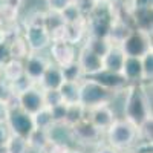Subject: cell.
<instances>
[{"label": "cell", "mask_w": 153, "mask_h": 153, "mask_svg": "<svg viewBox=\"0 0 153 153\" xmlns=\"http://www.w3.org/2000/svg\"><path fill=\"white\" fill-rule=\"evenodd\" d=\"M123 113L127 121L139 126L152 117V94L149 95L147 86H129L123 106Z\"/></svg>", "instance_id": "6da1fadb"}, {"label": "cell", "mask_w": 153, "mask_h": 153, "mask_svg": "<svg viewBox=\"0 0 153 153\" xmlns=\"http://www.w3.org/2000/svg\"><path fill=\"white\" fill-rule=\"evenodd\" d=\"M107 144L117 150H129L138 143V129L126 118H115L112 126L104 132Z\"/></svg>", "instance_id": "7a4b0ae2"}, {"label": "cell", "mask_w": 153, "mask_h": 153, "mask_svg": "<svg viewBox=\"0 0 153 153\" xmlns=\"http://www.w3.org/2000/svg\"><path fill=\"white\" fill-rule=\"evenodd\" d=\"M115 91L103 86L92 76H84L80 81V104L84 109H91L100 104H110Z\"/></svg>", "instance_id": "3957f363"}, {"label": "cell", "mask_w": 153, "mask_h": 153, "mask_svg": "<svg viewBox=\"0 0 153 153\" xmlns=\"http://www.w3.org/2000/svg\"><path fill=\"white\" fill-rule=\"evenodd\" d=\"M68 130H69V138L81 146H98L104 135L87 118H83L81 121L68 127Z\"/></svg>", "instance_id": "277c9868"}, {"label": "cell", "mask_w": 153, "mask_h": 153, "mask_svg": "<svg viewBox=\"0 0 153 153\" xmlns=\"http://www.w3.org/2000/svg\"><path fill=\"white\" fill-rule=\"evenodd\" d=\"M126 55L130 57H143L146 52L152 49V32H146L141 29H135L130 32V35L120 45Z\"/></svg>", "instance_id": "5b68a950"}, {"label": "cell", "mask_w": 153, "mask_h": 153, "mask_svg": "<svg viewBox=\"0 0 153 153\" xmlns=\"http://www.w3.org/2000/svg\"><path fill=\"white\" fill-rule=\"evenodd\" d=\"M23 38L26 40L28 48L31 52H43L46 51L52 42L49 31L45 26H31V25H25L23 29Z\"/></svg>", "instance_id": "8992f818"}, {"label": "cell", "mask_w": 153, "mask_h": 153, "mask_svg": "<svg viewBox=\"0 0 153 153\" xmlns=\"http://www.w3.org/2000/svg\"><path fill=\"white\" fill-rule=\"evenodd\" d=\"M5 121H6V124L9 127L11 133L23 136V138H28V135L34 129L31 115H28L26 112H23L19 107L8 110V115H6V120Z\"/></svg>", "instance_id": "52a82bcc"}, {"label": "cell", "mask_w": 153, "mask_h": 153, "mask_svg": "<svg viewBox=\"0 0 153 153\" xmlns=\"http://www.w3.org/2000/svg\"><path fill=\"white\" fill-rule=\"evenodd\" d=\"M76 63L80 65L84 76H94L103 71V58L92 52L84 45H80L76 49Z\"/></svg>", "instance_id": "ba28073f"}, {"label": "cell", "mask_w": 153, "mask_h": 153, "mask_svg": "<svg viewBox=\"0 0 153 153\" xmlns=\"http://www.w3.org/2000/svg\"><path fill=\"white\" fill-rule=\"evenodd\" d=\"M48 51H49L51 61H52L54 65L60 66V68L76 58V46L66 42V40L51 42Z\"/></svg>", "instance_id": "9c48e42d"}, {"label": "cell", "mask_w": 153, "mask_h": 153, "mask_svg": "<svg viewBox=\"0 0 153 153\" xmlns=\"http://www.w3.org/2000/svg\"><path fill=\"white\" fill-rule=\"evenodd\" d=\"M17 101H19V109L26 112L28 115H34L37 110L45 107L43 104V92L37 84L25 89L20 94H17Z\"/></svg>", "instance_id": "30bf717a"}, {"label": "cell", "mask_w": 153, "mask_h": 153, "mask_svg": "<svg viewBox=\"0 0 153 153\" xmlns=\"http://www.w3.org/2000/svg\"><path fill=\"white\" fill-rule=\"evenodd\" d=\"M86 118L91 121L97 129H100L101 132H106L109 127L112 126V123L117 118L113 107L110 104H100L91 109H86Z\"/></svg>", "instance_id": "8fae6325"}, {"label": "cell", "mask_w": 153, "mask_h": 153, "mask_svg": "<svg viewBox=\"0 0 153 153\" xmlns=\"http://www.w3.org/2000/svg\"><path fill=\"white\" fill-rule=\"evenodd\" d=\"M51 65L49 55H43L42 52H29L28 57L23 60V68H25V75L34 83H38L42 75Z\"/></svg>", "instance_id": "7c38bea8"}, {"label": "cell", "mask_w": 153, "mask_h": 153, "mask_svg": "<svg viewBox=\"0 0 153 153\" xmlns=\"http://www.w3.org/2000/svg\"><path fill=\"white\" fill-rule=\"evenodd\" d=\"M121 75L127 83H141L143 81V68H141V57H130L126 55L123 68H121Z\"/></svg>", "instance_id": "4fadbf2b"}, {"label": "cell", "mask_w": 153, "mask_h": 153, "mask_svg": "<svg viewBox=\"0 0 153 153\" xmlns=\"http://www.w3.org/2000/svg\"><path fill=\"white\" fill-rule=\"evenodd\" d=\"M124 58H126V54L123 48L120 45H112L110 49L106 52V55L103 57V71L121 74Z\"/></svg>", "instance_id": "5bb4252c"}, {"label": "cell", "mask_w": 153, "mask_h": 153, "mask_svg": "<svg viewBox=\"0 0 153 153\" xmlns=\"http://www.w3.org/2000/svg\"><path fill=\"white\" fill-rule=\"evenodd\" d=\"M132 31H133V28L126 20H123V19H112L106 38L112 45H121L126 38L130 35Z\"/></svg>", "instance_id": "9a60e30c"}, {"label": "cell", "mask_w": 153, "mask_h": 153, "mask_svg": "<svg viewBox=\"0 0 153 153\" xmlns=\"http://www.w3.org/2000/svg\"><path fill=\"white\" fill-rule=\"evenodd\" d=\"M63 81H65V78H63V74H61V68L51 61V65L42 75V78L38 80L37 86L40 89H58Z\"/></svg>", "instance_id": "2e32d148"}, {"label": "cell", "mask_w": 153, "mask_h": 153, "mask_svg": "<svg viewBox=\"0 0 153 153\" xmlns=\"http://www.w3.org/2000/svg\"><path fill=\"white\" fill-rule=\"evenodd\" d=\"M29 150L37 152V153H45L48 146L51 144L52 138H51L49 130H42V129H32V132L26 138Z\"/></svg>", "instance_id": "e0dca14e"}, {"label": "cell", "mask_w": 153, "mask_h": 153, "mask_svg": "<svg viewBox=\"0 0 153 153\" xmlns=\"http://www.w3.org/2000/svg\"><path fill=\"white\" fill-rule=\"evenodd\" d=\"M94 80H97L98 83H101L103 86L112 89V91H120V89H124L126 86H129V83H127L124 80V76L121 74H117V72H107V71H101L100 74L94 75L92 76Z\"/></svg>", "instance_id": "ac0fdd59"}, {"label": "cell", "mask_w": 153, "mask_h": 153, "mask_svg": "<svg viewBox=\"0 0 153 153\" xmlns=\"http://www.w3.org/2000/svg\"><path fill=\"white\" fill-rule=\"evenodd\" d=\"M2 69V75L6 84L14 83L19 78L25 75V68H23V60H16V58H9L5 65L0 66Z\"/></svg>", "instance_id": "d6986e66"}, {"label": "cell", "mask_w": 153, "mask_h": 153, "mask_svg": "<svg viewBox=\"0 0 153 153\" xmlns=\"http://www.w3.org/2000/svg\"><path fill=\"white\" fill-rule=\"evenodd\" d=\"M61 101L68 106L80 104V81H63L58 87Z\"/></svg>", "instance_id": "ffe728a7"}, {"label": "cell", "mask_w": 153, "mask_h": 153, "mask_svg": "<svg viewBox=\"0 0 153 153\" xmlns=\"http://www.w3.org/2000/svg\"><path fill=\"white\" fill-rule=\"evenodd\" d=\"M81 45H84L86 48H89L92 52H95L101 58L106 55V52L112 46V43L107 40L106 37H97V35H89V34L84 37V40H83Z\"/></svg>", "instance_id": "44dd1931"}, {"label": "cell", "mask_w": 153, "mask_h": 153, "mask_svg": "<svg viewBox=\"0 0 153 153\" xmlns=\"http://www.w3.org/2000/svg\"><path fill=\"white\" fill-rule=\"evenodd\" d=\"M8 46H9L11 58H16V60H25L28 57V54L31 52L29 48H28L26 40L23 38V34L17 35L16 38H12V40L8 43Z\"/></svg>", "instance_id": "7402d4cb"}, {"label": "cell", "mask_w": 153, "mask_h": 153, "mask_svg": "<svg viewBox=\"0 0 153 153\" xmlns=\"http://www.w3.org/2000/svg\"><path fill=\"white\" fill-rule=\"evenodd\" d=\"M34 129H42V130H51L54 127V120L51 115L49 107H42L40 110H37L34 115H31Z\"/></svg>", "instance_id": "603a6c76"}, {"label": "cell", "mask_w": 153, "mask_h": 153, "mask_svg": "<svg viewBox=\"0 0 153 153\" xmlns=\"http://www.w3.org/2000/svg\"><path fill=\"white\" fill-rule=\"evenodd\" d=\"M3 153H31L26 138L11 133L3 147Z\"/></svg>", "instance_id": "cb8c5ba5"}, {"label": "cell", "mask_w": 153, "mask_h": 153, "mask_svg": "<svg viewBox=\"0 0 153 153\" xmlns=\"http://www.w3.org/2000/svg\"><path fill=\"white\" fill-rule=\"evenodd\" d=\"M60 14H61V19H63V22H65L66 25L86 22V17L81 14V11L74 5V2H72V3H69L65 9H63V11L60 12Z\"/></svg>", "instance_id": "d4e9b609"}, {"label": "cell", "mask_w": 153, "mask_h": 153, "mask_svg": "<svg viewBox=\"0 0 153 153\" xmlns=\"http://www.w3.org/2000/svg\"><path fill=\"white\" fill-rule=\"evenodd\" d=\"M61 74H63V78L66 81H81L84 78L81 68H80L78 63H76V60L68 63L65 66H61Z\"/></svg>", "instance_id": "484cf974"}, {"label": "cell", "mask_w": 153, "mask_h": 153, "mask_svg": "<svg viewBox=\"0 0 153 153\" xmlns=\"http://www.w3.org/2000/svg\"><path fill=\"white\" fill-rule=\"evenodd\" d=\"M136 129H138V141H143L146 146H150L153 141V118L149 117Z\"/></svg>", "instance_id": "4316f807"}, {"label": "cell", "mask_w": 153, "mask_h": 153, "mask_svg": "<svg viewBox=\"0 0 153 153\" xmlns=\"http://www.w3.org/2000/svg\"><path fill=\"white\" fill-rule=\"evenodd\" d=\"M83 118H86V109L81 104H72L68 106V113H66V120H65V126L71 127L75 123L81 121Z\"/></svg>", "instance_id": "83f0119b"}, {"label": "cell", "mask_w": 153, "mask_h": 153, "mask_svg": "<svg viewBox=\"0 0 153 153\" xmlns=\"http://www.w3.org/2000/svg\"><path fill=\"white\" fill-rule=\"evenodd\" d=\"M141 68H143V81L152 83L153 80V51H149L141 57Z\"/></svg>", "instance_id": "f1b7e54d"}, {"label": "cell", "mask_w": 153, "mask_h": 153, "mask_svg": "<svg viewBox=\"0 0 153 153\" xmlns=\"http://www.w3.org/2000/svg\"><path fill=\"white\" fill-rule=\"evenodd\" d=\"M42 92H43V104H45V107L51 109V107L63 103L58 89H42Z\"/></svg>", "instance_id": "f546056e"}, {"label": "cell", "mask_w": 153, "mask_h": 153, "mask_svg": "<svg viewBox=\"0 0 153 153\" xmlns=\"http://www.w3.org/2000/svg\"><path fill=\"white\" fill-rule=\"evenodd\" d=\"M61 25H65V22H63L61 19V14L60 12H54V11H46V19H45V28L52 32L54 29L60 28Z\"/></svg>", "instance_id": "4dcf8cb0"}, {"label": "cell", "mask_w": 153, "mask_h": 153, "mask_svg": "<svg viewBox=\"0 0 153 153\" xmlns=\"http://www.w3.org/2000/svg\"><path fill=\"white\" fill-rule=\"evenodd\" d=\"M72 2H74V5L76 8L81 11V14L84 17H89L98 8V5L101 3V2H98V0H72Z\"/></svg>", "instance_id": "1f68e13d"}, {"label": "cell", "mask_w": 153, "mask_h": 153, "mask_svg": "<svg viewBox=\"0 0 153 153\" xmlns=\"http://www.w3.org/2000/svg\"><path fill=\"white\" fill-rule=\"evenodd\" d=\"M66 113H68V104H65V103H60L54 107H51V115H52L54 124H63L65 126Z\"/></svg>", "instance_id": "d6a6232c"}, {"label": "cell", "mask_w": 153, "mask_h": 153, "mask_svg": "<svg viewBox=\"0 0 153 153\" xmlns=\"http://www.w3.org/2000/svg\"><path fill=\"white\" fill-rule=\"evenodd\" d=\"M45 19H46V12L35 11L26 19L25 25H31V26H45Z\"/></svg>", "instance_id": "836d02e7"}, {"label": "cell", "mask_w": 153, "mask_h": 153, "mask_svg": "<svg viewBox=\"0 0 153 153\" xmlns=\"http://www.w3.org/2000/svg\"><path fill=\"white\" fill-rule=\"evenodd\" d=\"M71 147L63 143V141H51V144L48 146V149L45 150V153H69Z\"/></svg>", "instance_id": "e575fe53"}, {"label": "cell", "mask_w": 153, "mask_h": 153, "mask_svg": "<svg viewBox=\"0 0 153 153\" xmlns=\"http://www.w3.org/2000/svg\"><path fill=\"white\" fill-rule=\"evenodd\" d=\"M69 3H72V0H46L48 11H54V12H61Z\"/></svg>", "instance_id": "d590c367"}, {"label": "cell", "mask_w": 153, "mask_h": 153, "mask_svg": "<svg viewBox=\"0 0 153 153\" xmlns=\"http://www.w3.org/2000/svg\"><path fill=\"white\" fill-rule=\"evenodd\" d=\"M9 135H11V130H9L6 121H0V150H3Z\"/></svg>", "instance_id": "8d00e7d4"}, {"label": "cell", "mask_w": 153, "mask_h": 153, "mask_svg": "<svg viewBox=\"0 0 153 153\" xmlns=\"http://www.w3.org/2000/svg\"><path fill=\"white\" fill-rule=\"evenodd\" d=\"M153 0H130V9H152Z\"/></svg>", "instance_id": "74e56055"}, {"label": "cell", "mask_w": 153, "mask_h": 153, "mask_svg": "<svg viewBox=\"0 0 153 153\" xmlns=\"http://www.w3.org/2000/svg\"><path fill=\"white\" fill-rule=\"evenodd\" d=\"M9 58H11V55H9L8 42H0V66L5 65Z\"/></svg>", "instance_id": "f35d334b"}, {"label": "cell", "mask_w": 153, "mask_h": 153, "mask_svg": "<svg viewBox=\"0 0 153 153\" xmlns=\"http://www.w3.org/2000/svg\"><path fill=\"white\" fill-rule=\"evenodd\" d=\"M95 153H121L120 150H117L115 147H112L110 144H98L95 149Z\"/></svg>", "instance_id": "ab89813d"}, {"label": "cell", "mask_w": 153, "mask_h": 153, "mask_svg": "<svg viewBox=\"0 0 153 153\" xmlns=\"http://www.w3.org/2000/svg\"><path fill=\"white\" fill-rule=\"evenodd\" d=\"M23 3H25V0H2L3 6H8V8L16 9V11H19L23 6Z\"/></svg>", "instance_id": "60d3db41"}, {"label": "cell", "mask_w": 153, "mask_h": 153, "mask_svg": "<svg viewBox=\"0 0 153 153\" xmlns=\"http://www.w3.org/2000/svg\"><path fill=\"white\" fill-rule=\"evenodd\" d=\"M6 115H8V107L5 104V101L0 98V121H5L6 120Z\"/></svg>", "instance_id": "b9f144b4"}, {"label": "cell", "mask_w": 153, "mask_h": 153, "mask_svg": "<svg viewBox=\"0 0 153 153\" xmlns=\"http://www.w3.org/2000/svg\"><path fill=\"white\" fill-rule=\"evenodd\" d=\"M5 84V80H3V75H2V69H0V87Z\"/></svg>", "instance_id": "7bdbcfd3"}, {"label": "cell", "mask_w": 153, "mask_h": 153, "mask_svg": "<svg viewBox=\"0 0 153 153\" xmlns=\"http://www.w3.org/2000/svg\"><path fill=\"white\" fill-rule=\"evenodd\" d=\"M69 153H83V152H81V150H76V149H71Z\"/></svg>", "instance_id": "ee69618b"}, {"label": "cell", "mask_w": 153, "mask_h": 153, "mask_svg": "<svg viewBox=\"0 0 153 153\" xmlns=\"http://www.w3.org/2000/svg\"><path fill=\"white\" fill-rule=\"evenodd\" d=\"M2 26H3V20H2V17H0V29H2Z\"/></svg>", "instance_id": "f6af8a7d"}, {"label": "cell", "mask_w": 153, "mask_h": 153, "mask_svg": "<svg viewBox=\"0 0 153 153\" xmlns=\"http://www.w3.org/2000/svg\"><path fill=\"white\" fill-rule=\"evenodd\" d=\"M0 42H3V37H2V31H0Z\"/></svg>", "instance_id": "bcb514c9"}, {"label": "cell", "mask_w": 153, "mask_h": 153, "mask_svg": "<svg viewBox=\"0 0 153 153\" xmlns=\"http://www.w3.org/2000/svg\"><path fill=\"white\" fill-rule=\"evenodd\" d=\"M98 2H109V0H98Z\"/></svg>", "instance_id": "7dc6e473"}, {"label": "cell", "mask_w": 153, "mask_h": 153, "mask_svg": "<svg viewBox=\"0 0 153 153\" xmlns=\"http://www.w3.org/2000/svg\"><path fill=\"white\" fill-rule=\"evenodd\" d=\"M146 153H152V152H146Z\"/></svg>", "instance_id": "c3c4849f"}]
</instances>
